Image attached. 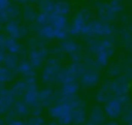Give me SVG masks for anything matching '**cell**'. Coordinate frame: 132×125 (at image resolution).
<instances>
[{
	"mask_svg": "<svg viewBox=\"0 0 132 125\" xmlns=\"http://www.w3.org/2000/svg\"><path fill=\"white\" fill-rule=\"evenodd\" d=\"M6 50L5 49H0V64L4 62V59L6 57Z\"/></svg>",
	"mask_w": 132,
	"mask_h": 125,
	"instance_id": "cell-46",
	"label": "cell"
},
{
	"mask_svg": "<svg viewBox=\"0 0 132 125\" xmlns=\"http://www.w3.org/2000/svg\"><path fill=\"white\" fill-rule=\"evenodd\" d=\"M100 82V72L97 69H87L79 77V84L85 88H94Z\"/></svg>",
	"mask_w": 132,
	"mask_h": 125,
	"instance_id": "cell-11",
	"label": "cell"
},
{
	"mask_svg": "<svg viewBox=\"0 0 132 125\" xmlns=\"http://www.w3.org/2000/svg\"><path fill=\"white\" fill-rule=\"evenodd\" d=\"M28 89V85L26 84V82L24 80H19L15 81L9 88L10 92L12 93V95L14 96V98H19V97H24L25 93L27 92Z\"/></svg>",
	"mask_w": 132,
	"mask_h": 125,
	"instance_id": "cell-21",
	"label": "cell"
},
{
	"mask_svg": "<svg viewBox=\"0 0 132 125\" xmlns=\"http://www.w3.org/2000/svg\"><path fill=\"white\" fill-rule=\"evenodd\" d=\"M30 110H31V116H33V117H40L41 114H42L43 106L41 104H38V105H35L33 107H30Z\"/></svg>",
	"mask_w": 132,
	"mask_h": 125,
	"instance_id": "cell-40",
	"label": "cell"
},
{
	"mask_svg": "<svg viewBox=\"0 0 132 125\" xmlns=\"http://www.w3.org/2000/svg\"><path fill=\"white\" fill-rule=\"evenodd\" d=\"M45 125H60L57 121H55V120H53V121H50L48 123H46Z\"/></svg>",
	"mask_w": 132,
	"mask_h": 125,
	"instance_id": "cell-47",
	"label": "cell"
},
{
	"mask_svg": "<svg viewBox=\"0 0 132 125\" xmlns=\"http://www.w3.org/2000/svg\"><path fill=\"white\" fill-rule=\"evenodd\" d=\"M4 30L9 37L15 39L25 37L29 32V28L25 25H22L18 20H10L7 22L4 26Z\"/></svg>",
	"mask_w": 132,
	"mask_h": 125,
	"instance_id": "cell-8",
	"label": "cell"
},
{
	"mask_svg": "<svg viewBox=\"0 0 132 125\" xmlns=\"http://www.w3.org/2000/svg\"><path fill=\"white\" fill-rule=\"evenodd\" d=\"M59 49L62 51L63 54L72 55L74 53H79L80 50H81V46L75 40H73V39H67V40L62 41L59 44Z\"/></svg>",
	"mask_w": 132,
	"mask_h": 125,
	"instance_id": "cell-19",
	"label": "cell"
},
{
	"mask_svg": "<svg viewBox=\"0 0 132 125\" xmlns=\"http://www.w3.org/2000/svg\"><path fill=\"white\" fill-rule=\"evenodd\" d=\"M103 110H104L106 117H108L110 119H117V118H120L123 116L124 111H125V106L119 100V98L112 97L111 99H109L104 104Z\"/></svg>",
	"mask_w": 132,
	"mask_h": 125,
	"instance_id": "cell-9",
	"label": "cell"
},
{
	"mask_svg": "<svg viewBox=\"0 0 132 125\" xmlns=\"http://www.w3.org/2000/svg\"><path fill=\"white\" fill-rule=\"evenodd\" d=\"M127 77H128L129 80H130V79H132V69H130V70H129V73H128V76H127Z\"/></svg>",
	"mask_w": 132,
	"mask_h": 125,
	"instance_id": "cell-49",
	"label": "cell"
},
{
	"mask_svg": "<svg viewBox=\"0 0 132 125\" xmlns=\"http://www.w3.org/2000/svg\"><path fill=\"white\" fill-rule=\"evenodd\" d=\"M104 125H119L116 121H108V122H106Z\"/></svg>",
	"mask_w": 132,
	"mask_h": 125,
	"instance_id": "cell-48",
	"label": "cell"
},
{
	"mask_svg": "<svg viewBox=\"0 0 132 125\" xmlns=\"http://www.w3.org/2000/svg\"><path fill=\"white\" fill-rule=\"evenodd\" d=\"M111 98H112V93H111V89H110V80H108L102 84V86L99 90H97V92L95 94V99L97 102L105 104Z\"/></svg>",
	"mask_w": 132,
	"mask_h": 125,
	"instance_id": "cell-17",
	"label": "cell"
},
{
	"mask_svg": "<svg viewBox=\"0 0 132 125\" xmlns=\"http://www.w3.org/2000/svg\"><path fill=\"white\" fill-rule=\"evenodd\" d=\"M100 41H101V39H98V38H88L87 43H88V50L90 51V53H92L94 55L96 54V52L99 48Z\"/></svg>",
	"mask_w": 132,
	"mask_h": 125,
	"instance_id": "cell-34",
	"label": "cell"
},
{
	"mask_svg": "<svg viewBox=\"0 0 132 125\" xmlns=\"http://www.w3.org/2000/svg\"><path fill=\"white\" fill-rule=\"evenodd\" d=\"M86 70L85 65L81 63H70L66 67H63L57 76V83L63 85L66 83L76 82L77 79L80 77V75Z\"/></svg>",
	"mask_w": 132,
	"mask_h": 125,
	"instance_id": "cell-3",
	"label": "cell"
},
{
	"mask_svg": "<svg viewBox=\"0 0 132 125\" xmlns=\"http://www.w3.org/2000/svg\"><path fill=\"white\" fill-rule=\"evenodd\" d=\"M50 51L46 48H39V49H31L28 53V61L32 65L34 69H38L42 66L43 61L48 59Z\"/></svg>",
	"mask_w": 132,
	"mask_h": 125,
	"instance_id": "cell-10",
	"label": "cell"
},
{
	"mask_svg": "<svg viewBox=\"0 0 132 125\" xmlns=\"http://www.w3.org/2000/svg\"><path fill=\"white\" fill-rule=\"evenodd\" d=\"M108 5H109L110 9L113 11V13H116V14L120 13L124 9L123 2L122 1H119V0H112V1L108 2Z\"/></svg>",
	"mask_w": 132,
	"mask_h": 125,
	"instance_id": "cell-35",
	"label": "cell"
},
{
	"mask_svg": "<svg viewBox=\"0 0 132 125\" xmlns=\"http://www.w3.org/2000/svg\"><path fill=\"white\" fill-rule=\"evenodd\" d=\"M71 117H72V124L84 125L87 120V113L85 106L71 110Z\"/></svg>",
	"mask_w": 132,
	"mask_h": 125,
	"instance_id": "cell-23",
	"label": "cell"
},
{
	"mask_svg": "<svg viewBox=\"0 0 132 125\" xmlns=\"http://www.w3.org/2000/svg\"><path fill=\"white\" fill-rule=\"evenodd\" d=\"M22 14H23V18L26 22L28 23H33L36 21V18H37V9L35 6H33L32 4H26L24 7H23V10H22Z\"/></svg>",
	"mask_w": 132,
	"mask_h": 125,
	"instance_id": "cell-26",
	"label": "cell"
},
{
	"mask_svg": "<svg viewBox=\"0 0 132 125\" xmlns=\"http://www.w3.org/2000/svg\"><path fill=\"white\" fill-rule=\"evenodd\" d=\"M19 57L16 55H12V54H6V57L4 59V62H3V66H5L6 68H8L9 70L11 71H15L18 66H19Z\"/></svg>",
	"mask_w": 132,
	"mask_h": 125,
	"instance_id": "cell-29",
	"label": "cell"
},
{
	"mask_svg": "<svg viewBox=\"0 0 132 125\" xmlns=\"http://www.w3.org/2000/svg\"><path fill=\"white\" fill-rule=\"evenodd\" d=\"M71 11V4L68 1H55V8H54V12L61 14V15H67L69 12Z\"/></svg>",
	"mask_w": 132,
	"mask_h": 125,
	"instance_id": "cell-27",
	"label": "cell"
},
{
	"mask_svg": "<svg viewBox=\"0 0 132 125\" xmlns=\"http://www.w3.org/2000/svg\"><path fill=\"white\" fill-rule=\"evenodd\" d=\"M5 50H6V52L8 54H12V55L19 56L23 52V46L18 41V39L12 38V37H7L6 44H5Z\"/></svg>",
	"mask_w": 132,
	"mask_h": 125,
	"instance_id": "cell-24",
	"label": "cell"
},
{
	"mask_svg": "<svg viewBox=\"0 0 132 125\" xmlns=\"http://www.w3.org/2000/svg\"><path fill=\"white\" fill-rule=\"evenodd\" d=\"M130 88H131V83L126 75H120L113 80H110V89L114 97L128 95Z\"/></svg>",
	"mask_w": 132,
	"mask_h": 125,
	"instance_id": "cell-7",
	"label": "cell"
},
{
	"mask_svg": "<svg viewBox=\"0 0 132 125\" xmlns=\"http://www.w3.org/2000/svg\"><path fill=\"white\" fill-rule=\"evenodd\" d=\"M92 15H93L92 10L88 7H84L80 10H78L75 13V15L73 17L71 23L69 24V28H68L69 34L73 35V36L81 34L85 26L90 21Z\"/></svg>",
	"mask_w": 132,
	"mask_h": 125,
	"instance_id": "cell-4",
	"label": "cell"
},
{
	"mask_svg": "<svg viewBox=\"0 0 132 125\" xmlns=\"http://www.w3.org/2000/svg\"><path fill=\"white\" fill-rule=\"evenodd\" d=\"M79 90V84L77 82H71L61 85L59 96L61 97H72L76 96L77 92Z\"/></svg>",
	"mask_w": 132,
	"mask_h": 125,
	"instance_id": "cell-20",
	"label": "cell"
},
{
	"mask_svg": "<svg viewBox=\"0 0 132 125\" xmlns=\"http://www.w3.org/2000/svg\"><path fill=\"white\" fill-rule=\"evenodd\" d=\"M96 9H97V14L100 21L104 23H110L116 19V13L110 9L108 3L106 2H100L99 4H96Z\"/></svg>",
	"mask_w": 132,
	"mask_h": 125,
	"instance_id": "cell-14",
	"label": "cell"
},
{
	"mask_svg": "<svg viewBox=\"0 0 132 125\" xmlns=\"http://www.w3.org/2000/svg\"><path fill=\"white\" fill-rule=\"evenodd\" d=\"M51 26H53L56 30H68L69 23L65 15H61L58 13H51L50 14V23Z\"/></svg>",
	"mask_w": 132,
	"mask_h": 125,
	"instance_id": "cell-18",
	"label": "cell"
},
{
	"mask_svg": "<svg viewBox=\"0 0 132 125\" xmlns=\"http://www.w3.org/2000/svg\"><path fill=\"white\" fill-rule=\"evenodd\" d=\"M123 120L127 123H132V103H130L129 105H127L125 107L124 114L122 116Z\"/></svg>",
	"mask_w": 132,
	"mask_h": 125,
	"instance_id": "cell-37",
	"label": "cell"
},
{
	"mask_svg": "<svg viewBox=\"0 0 132 125\" xmlns=\"http://www.w3.org/2000/svg\"><path fill=\"white\" fill-rule=\"evenodd\" d=\"M38 9L39 11L45 12V13H54V8H55V1L52 0H41L38 1Z\"/></svg>",
	"mask_w": 132,
	"mask_h": 125,
	"instance_id": "cell-31",
	"label": "cell"
},
{
	"mask_svg": "<svg viewBox=\"0 0 132 125\" xmlns=\"http://www.w3.org/2000/svg\"><path fill=\"white\" fill-rule=\"evenodd\" d=\"M12 108H13L16 117H19V118H25V117H28L29 115H31L30 106H28L24 102V100H15Z\"/></svg>",
	"mask_w": 132,
	"mask_h": 125,
	"instance_id": "cell-25",
	"label": "cell"
},
{
	"mask_svg": "<svg viewBox=\"0 0 132 125\" xmlns=\"http://www.w3.org/2000/svg\"><path fill=\"white\" fill-rule=\"evenodd\" d=\"M15 71L19 74L23 75L24 77H26V76H28V75H30V74L35 72L34 68L32 67V65L30 64V62L28 60H21Z\"/></svg>",
	"mask_w": 132,
	"mask_h": 125,
	"instance_id": "cell-28",
	"label": "cell"
},
{
	"mask_svg": "<svg viewBox=\"0 0 132 125\" xmlns=\"http://www.w3.org/2000/svg\"><path fill=\"white\" fill-rule=\"evenodd\" d=\"M84 125H92V124H90V123H87V124H84Z\"/></svg>",
	"mask_w": 132,
	"mask_h": 125,
	"instance_id": "cell-52",
	"label": "cell"
},
{
	"mask_svg": "<svg viewBox=\"0 0 132 125\" xmlns=\"http://www.w3.org/2000/svg\"><path fill=\"white\" fill-rule=\"evenodd\" d=\"M14 77V71L9 70L5 66H0V85L7 84L11 82Z\"/></svg>",
	"mask_w": 132,
	"mask_h": 125,
	"instance_id": "cell-30",
	"label": "cell"
},
{
	"mask_svg": "<svg viewBox=\"0 0 132 125\" xmlns=\"http://www.w3.org/2000/svg\"><path fill=\"white\" fill-rule=\"evenodd\" d=\"M15 102V98L10 92L9 89L1 88L0 89V115H6V113L12 108Z\"/></svg>",
	"mask_w": 132,
	"mask_h": 125,
	"instance_id": "cell-12",
	"label": "cell"
},
{
	"mask_svg": "<svg viewBox=\"0 0 132 125\" xmlns=\"http://www.w3.org/2000/svg\"><path fill=\"white\" fill-rule=\"evenodd\" d=\"M37 32V35L39 38H41L42 40H51V39H55V33H56V29L51 26L50 24L48 25H45V26H41L37 28L36 30Z\"/></svg>",
	"mask_w": 132,
	"mask_h": 125,
	"instance_id": "cell-22",
	"label": "cell"
},
{
	"mask_svg": "<svg viewBox=\"0 0 132 125\" xmlns=\"http://www.w3.org/2000/svg\"><path fill=\"white\" fill-rule=\"evenodd\" d=\"M58 98L59 94L50 87L39 90V101L43 107H51L54 103H57Z\"/></svg>",
	"mask_w": 132,
	"mask_h": 125,
	"instance_id": "cell-13",
	"label": "cell"
},
{
	"mask_svg": "<svg viewBox=\"0 0 132 125\" xmlns=\"http://www.w3.org/2000/svg\"><path fill=\"white\" fill-rule=\"evenodd\" d=\"M6 40L7 37L5 34L0 33V49H5V44H6Z\"/></svg>",
	"mask_w": 132,
	"mask_h": 125,
	"instance_id": "cell-44",
	"label": "cell"
},
{
	"mask_svg": "<svg viewBox=\"0 0 132 125\" xmlns=\"http://www.w3.org/2000/svg\"><path fill=\"white\" fill-rule=\"evenodd\" d=\"M106 115L102 106L96 104L91 108L89 115V123L92 125H103L105 124Z\"/></svg>",
	"mask_w": 132,
	"mask_h": 125,
	"instance_id": "cell-15",
	"label": "cell"
},
{
	"mask_svg": "<svg viewBox=\"0 0 132 125\" xmlns=\"http://www.w3.org/2000/svg\"><path fill=\"white\" fill-rule=\"evenodd\" d=\"M68 36H69V31L68 30H66V29H64V30H56L55 39L61 40V42H62L64 40H67Z\"/></svg>",
	"mask_w": 132,
	"mask_h": 125,
	"instance_id": "cell-38",
	"label": "cell"
},
{
	"mask_svg": "<svg viewBox=\"0 0 132 125\" xmlns=\"http://www.w3.org/2000/svg\"><path fill=\"white\" fill-rule=\"evenodd\" d=\"M23 100L30 107H33L35 105L40 104V101H39V90L37 88V85L36 86H28L27 92L25 93V95L23 97Z\"/></svg>",
	"mask_w": 132,
	"mask_h": 125,
	"instance_id": "cell-16",
	"label": "cell"
},
{
	"mask_svg": "<svg viewBox=\"0 0 132 125\" xmlns=\"http://www.w3.org/2000/svg\"><path fill=\"white\" fill-rule=\"evenodd\" d=\"M4 117H5V122H7V124H8L9 122H11V121H13V120L16 119V115H15L13 108L9 110V111L6 113V115H5Z\"/></svg>",
	"mask_w": 132,
	"mask_h": 125,
	"instance_id": "cell-41",
	"label": "cell"
},
{
	"mask_svg": "<svg viewBox=\"0 0 132 125\" xmlns=\"http://www.w3.org/2000/svg\"><path fill=\"white\" fill-rule=\"evenodd\" d=\"M113 33V27L108 24L97 20H90L82 30V35L87 38H98V37H109Z\"/></svg>",
	"mask_w": 132,
	"mask_h": 125,
	"instance_id": "cell-1",
	"label": "cell"
},
{
	"mask_svg": "<svg viewBox=\"0 0 132 125\" xmlns=\"http://www.w3.org/2000/svg\"><path fill=\"white\" fill-rule=\"evenodd\" d=\"M48 23H50V14L45 13V12H42V11H39L38 14H37L35 24L38 25L39 27H41V26L48 25Z\"/></svg>",
	"mask_w": 132,
	"mask_h": 125,
	"instance_id": "cell-33",
	"label": "cell"
},
{
	"mask_svg": "<svg viewBox=\"0 0 132 125\" xmlns=\"http://www.w3.org/2000/svg\"><path fill=\"white\" fill-rule=\"evenodd\" d=\"M123 39H124V42L125 44L128 46H132V35L128 32H126L124 35H123Z\"/></svg>",
	"mask_w": 132,
	"mask_h": 125,
	"instance_id": "cell-42",
	"label": "cell"
},
{
	"mask_svg": "<svg viewBox=\"0 0 132 125\" xmlns=\"http://www.w3.org/2000/svg\"><path fill=\"white\" fill-rule=\"evenodd\" d=\"M2 25H3V24H2V23H1V21H0V31L2 30Z\"/></svg>",
	"mask_w": 132,
	"mask_h": 125,
	"instance_id": "cell-51",
	"label": "cell"
},
{
	"mask_svg": "<svg viewBox=\"0 0 132 125\" xmlns=\"http://www.w3.org/2000/svg\"><path fill=\"white\" fill-rule=\"evenodd\" d=\"M7 125H27V124H26V122H25V121H23V120L15 119V120H13V121L9 122Z\"/></svg>",
	"mask_w": 132,
	"mask_h": 125,
	"instance_id": "cell-45",
	"label": "cell"
},
{
	"mask_svg": "<svg viewBox=\"0 0 132 125\" xmlns=\"http://www.w3.org/2000/svg\"><path fill=\"white\" fill-rule=\"evenodd\" d=\"M116 50V41L112 36L102 38L99 48L95 54V63L97 68H103L108 64L110 57H112Z\"/></svg>",
	"mask_w": 132,
	"mask_h": 125,
	"instance_id": "cell-2",
	"label": "cell"
},
{
	"mask_svg": "<svg viewBox=\"0 0 132 125\" xmlns=\"http://www.w3.org/2000/svg\"><path fill=\"white\" fill-rule=\"evenodd\" d=\"M48 116L57 121L60 125H70L72 124L71 108L62 103H55L47 110Z\"/></svg>",
	"mask_w": 132,
	"mask_h": 125,
	"instance_id": "cell-5",
	"label": "cell"
},
{
	"mask_svg": "<svg viewBox=\"0 0 132 125\" xmlns=\"http://www.w3.org/2000/svg\"><path fill=\"white\" fill-rule=\"evenodd\" d=\"M120 73H121V67L118 65H111L108 69V75L113 76L114 79L120 76Z\"/></svg>",
	"mask_w": 132,
	"mask_h": 125,
	"instance_id": "cell-39",
	"label": "cell"
},
{
	"mask_svg": "<svg viewBox=\"0 0 132 125\" xmlns=\"http://www.w3.org/2000/svg\"><path fill=\"white\" fill-rule=\"evenodd\" d=\"M63 67L61 66L60 60H58L57 58L51 57L46 60L45 65L43 67V70L41 72V81L43 84L50 85L53 84L57 81V76L58 73L60 72V70Z\"/></svg>",
	"mask_w": 132,
	"mask_h": 125,
	"instance_id": "cell-6",
	"label": "cell"
},
{
	"mask_svg": "<svg viewBox=\"0 0 132 125\" xmlns=\"http://www.w3.org/2000/svg\"><path fill=\"white\" fill-rule=\"evenodd\" d=\"M10 4H11V2L8 0H0V12L5 11Z\"/></svg>",
	"mask_w": 132,
	"mask_h": 125,
	"instance_id": "cell-43",
	"label": "cell"
},
{
	"mask_svg": "<svg viewBox=\"0 0 132 125\" xmlns=\"http://www.w3.org/2000/svg\"><path fill=\"white\" fill-rule=\"evenodd\" d=\"M4 123H5V120H3V119L0 118V125H4Z\"/></svg>",
	"mask_w": 132,
	"mask_h": 125,
	"instance_id": "cell-50",
	"label": "cell"
},
{
	"mask_svg": "<svg viewBox=\"0 0 132 125\" xmlns=\"http://www.w3.org/2000/svg\"><path fill=\"white\" fill-rule=\"evenodd\" d=\"M27 125H45V120L43 117H29L28 120L26 121Z\"/></svg>",
	"mask_w": 132,
	"mask_h": 125,
	"instance_id": "cell-36",
	"label": "cell"
},
{
	"mask_svg": "<svg viewBox=\"0 0 132 125\" xmlns=\"http://www.w3.org/2000/svg\"><path fill=\"white\" fill-rule=\"evenodd\" d=\"M5 12L9 20H16V18L21 14V8L16 4H10L8 8L5 10Z\"/></svg>",
	"mask_w": 132,
	"mask_h": 125,
	"instance_id": "cell-32",
	"label": "cell"
},
{
	"mask_svg": "<svg viewBox=\"0 0 132 125\" xmlns=\"http://www.w3.org/2000/svg\"><path fill=\"white\" fill-rule=\"evenodd\" d=\"M128 125H132V123H128Z\"/></svg>",
	"mask_w": 132,
	"mask_h": 125,
	"instance_id": "cell-53",
	"label": "cell"
}]
</instances>
